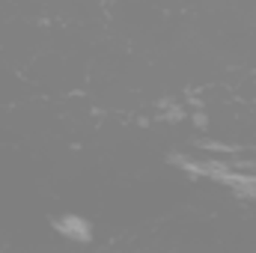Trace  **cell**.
Masks as SVG:
<instances>
[{
	"mask_svg": "<svg viewBox=\"0 0 256 253\" xmlns=\"http://www.w3.org/2000/svg\"><path fill=\"white\" fill-rule=\"evenodd\" d=\"M51 224H54L57 236H63L68 242H84V244L92 242V224L86 218H80V214H60Z\"/></svg>",
	"mask_w": 256,
	"mask_h": 253,
	"instance_id": "obj_1",
	"label": "cell"
}]
</instances>
